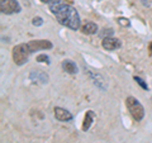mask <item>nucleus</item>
Listing matches in <instances>:
<instances>
[{
  "label": "nucleus",
  "instance_id": "obj_1",
  "mask_svg": "<svg viewBox=\"0 0 152 143\" xmlns=\"http://www.w3.org/2000/svg\"><path fill=\"white\" fill-rule=\"evenodd\" d=\"M48 8L61 26L70 28L71 31H79L81 28V19L72 5L65 3L64 0H51Z\"/></svg>",
  "mask_w": 152,
  "mask_h": 143
},
{
  "label": "nucleus",
  "instance_id": "obj_2",
  "mask_svg": "<svg viewBox=\"0 0 152 143\" xmlns=\"http://www.w3.org/2000/svg\"><path fill=\"white\" fill-rule=\"evenodd\" d=\"M32 55V52L29 50V46L28 43H20L17 45L12 51V56H13V61L14 63L18 66H23L24 63L28 62L29 60V56Z\"/></svg>",
  "mask_w": 152,
  "mask_h": 143
},
{
  "label": "nucleus",
  "instance_id": "obj_3",
  "mask_svg": "<svg viewBox=\"0 0 152 143\" xmlns=\"http://www.w3.org/2000/svg\"><path fill=\"white\" fill-rule=\"evenodd\" d=\"M126 107L128 109V112L131 113L132 118L134 120L140 122L145 117V108L141 104V101L138 99H136L134 96H128L126 99Z\"/></svg>",
  "mask_w": 152,
  "mask_h": 143
},
{
  "label": "nucleus",
  "instance_id": "obj_4",
  "mask_svg": "<svg viewBox=\"0 0 152 143\" xmlns=\"http://www.w3.org/2000/svg\"><path fill=\"white\" fill-rule=\"evenodd\" d=\"M0 10L3 14L10 15L22 12V7L18 0H0Z\"/></svg>",
  "mask_w": 152,
  "mask_h": 143
},
{
  "label": "nucleus",
  "instance_id": "obj_5",
  "mask_svg": "<svg viewBox=\"0 0 152 143\" xmlns=\"http://www.w3.org/2000/svg\"><path fill=\"white\" fill-rule=\"evenodd\" d=\"M85 74H88L89 79L93 81V84L95 85V86L99 88L100 90H103V91H105L107 88H108V84H107L105 79H104L98 71H94V70L89 69V67H85Z\"/></svg>",
  "mask_w": 152,
  "mask_h": 143
},
{
  "label": "nucleus",
  "instance_id": "obj_6",
  "mask_svg": "<svg viewBox=\"0 0 152 143\" xmlns=\"http://www.w3.org/2000/svg\"><path fill=\"white\" fill-rule=\"evenodd\" d=\"M28 46H29V50L32 53H34L36 51H42V50H52L53 48V45H52L51 41L47 39H34L28 42Z\"/></svg>",
  "mask_w": 152,
  "mask_h": 143
},
{
  "label": "nucleus",
  "instance_id": "obj_7",
  "mask_svg": "<svg viewBox=\"0 0 152 143\" xmlns=\"http://www.w3.org/2000/svg\"><path fill=\"white\" fill-rule=\"evenodd\" d=\"M121 46H122V42L118 38H114V37L103 38L102 41V47L107 51H114L117 48H121Z\"/></svg>",
  "mask_w": 152,
  "mask_h": 143
},
{
  "label": "nucleus",
  "instance_id": "obj_8",
  "mask_svg": "<svg viewBox=\"0 0 152 143\" xmlns=\"http://www.w3.org/2000/svg\"><path fill=\"white\" fill-rule=\"evenodd\" d=\"M53 112H55V118L58 122H71L74 119V115L65 108L56 107Z\"/></svg>",
  "mask_w": 152,
  "mask_h": 143
},
{
  "label": "nucleus",
  "instance_id": "obj_9",
  "mask_svg": "<svg viewBox=\"0 0 152 143\" xmlns=\"http://www.w3.org/2000/svg\"><path fill=\"white\" fill-rule=\"evenodd\" d=\"M29 79L33 82H39V84H47L48 82V75L41 70H36L32 71L29 74Z\"/></svg>",
  "mask_w": 152,
  "mask_h": 143
},
{
  "label": "nucleus",
  "instance_id": "obj_10",
  "mask_svg": "<svg viewBox=\"0 0 152 143\" xmlns=\"http://www.w3.org/2000/svg\"><path fill=\"white\" fill-rule=\"evenodd\" d=\"M81 32L84 33V34H95V33L98 32V26L95 24L94 22H86L85 24L81 27Z\"/></svg>",
  "mask_w": 152,
  "mask_h": 143
},
{
  "label": "nucleus",
  "instance_id": "obj_11",
  "mask_svg": "<svg viewBox=\"0 0 152 143\" xmlns=\"http://www.w3.org/2000/svg\"><path fill=\"white\" fill-rule=\"evenodd\" d=\"M62 69H64V71H66L67 74H71V75L77 72V66H76V63L71 60L62 61Z\"/></svg>",
  "mask_w": 152,
  "mask_h": 143
},
{
  "label": "nucleus",
  "instance_id": "obj_12",
  "mask_svg": "<svg viewBox=\"0 0 152 143\" xmlns=\"http://www.w3.org/2000/svg\"><path fill=\"white\" fill-rule=\"evenodd\" d=\"M94 118H95V113L93 110H88L86 114H85V118H84V124H83V131L86 132L90 127H91L93 122H94Z\"/></svg>",
  "mask_w": 152,
  "mask_h": 143
},
{
  "label": "nucleus",
  "instance_id": "obj_13",
  "mask_svg": "<svg viewBox=\"0 0 152 143\" xmlns=\"http://www.w3.org/2000/svg\"><path fill=\"white\" fill-rule=\"evenodd\" d=\"M36 60H37V62H46L47 65H50V63H51L50 57L47 56L46 53H41V55H38Z\"/></svg>",
  "mask_w": 152,
  "mask_h": 143
},
{
  "label": "nucleus",
  "instance_id": "obj_14",
  "mask_svg": "<svg viewBox=\"0 0 152 143\" xmlns=\"http://www.w3.org/2000/svg\"><path fill=\"white\" fill-rule=\"evenodd\" d=\"M113 28H104V29L100 32V37L102 38H107V37H113Z\"/></svg>",
  "mask_w": 152,
  "mask_h": 143
},
{
  "label": "nucleus",
  "instance_id": "obj_15",
  "mask_svg": "<svg viewBox=\"0 0 152 143\" xmlns=\"http://www.w3.org/2000/svg\"><path fill=\"white\" fill-rule=\"evenodd\" d=\"M133 80L136 81L137 84L140 85V86L143 89V90H148V85H147L146 82H145V80L143 79H141V77H138V76H134V77H133Z\"/></svg>",
  "mask_w": 152,
  "mask_h": 143
},
{
  "label": "nucleus",
  "instance_id": "obj_16",
  "mask_svg": "<svg viewBox=\"0 0 152 143\" xmlns=\"http://www.w3.org/2000/svg\"><path fill=\"white\" fill-rule=\"evenodd\" d=\"M32 24L36 26V27H41L42 24H43V19H42L41 17H34L32 20Z\"/></svg>",
  "mask_w": 152,
  "mask_h": 143
},
{
  "label": "nucleus",
  "instance_id": "obj_17",
  "mask_svg": "<svg viewBox=\"0 0 152 143\" xmlns=\"http://www.w3.org/2000/svg\"><path fill=\"white\" fill-rule=\"evenodd\" d=\"M118 23L122 24L123 27H129L131 26V22L128 20V19H126V18H119V19H118Z\"/></svg>",
  "mask_w": 152,
  "mask_h": 143
},
{
  "label": "nucleus",
  "instance_id": "obj_18",
  "mask_svg": "<svg viewBox=\"0 0 152 143\" xmlns=\"http://www.w3.org/2000/svg\"><path fill=\"white\" fill-rule=\"evenodd\" d=\"M39 1H41V3H47V4H48L51 0H39Z\"/></svg>",
  "mask_w": 152,
  "mask_h": 143
},
{
  "label": "nucleus",
  "instance_id": "obj_19",
  "mask_svg": "<svg viewBox=\"0 0 152 143\" xmlns=\"http://www.w3.org/2000/svg\"><path fill=\"white\" fill-rule=\"evenodd\" d=\"M150 51H151V55H152V42L150 43Z\"/></svg>",
  "mask_w": 152,
  "mask_h": 143
}]
</instances>
